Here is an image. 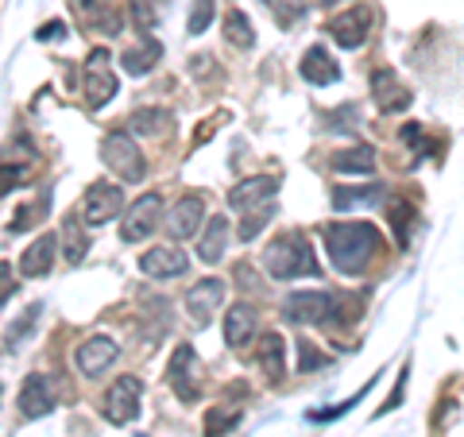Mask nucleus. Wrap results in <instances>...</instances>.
Masks as SVG:
<instances>
[{
    "mask_svg": "<svg viewBox=\"0 0 464 437\" xmlns=\"http://www.w3.org/2000/svg\"><path fill=\"white\" fill-rule=\"evenodd\" d=\"M325 252L337 271L360 275L368 267V259L380 252V228L368 221H337L325 228Z\"/></svg>",
    "mask_w": 464,
    "mask_h": 437,
    "instance_id": "f257e3e1",
    "label": "nucleus"
},
{
    "mask_svg": "<svg viewBox=\"0 0 464 437\" xmlns=\"http://www.w3.org/2000/svg\"><path fill=\"white\" fill-rule=\"evenodd\" d=\"M264 267L275 275V279H298V275H317V259L310 252L306 237H298V232H283L279 240L267 244Z\"/></svg>",
    "mask_w": 464,
    "mask_h": 437,
    "instance_id": "f03ea898",
    "label": "nucleus"
},
{
    "mask_svg": "<svg viewBox=\"0 0 464 437\" xmlns=\"http://www.w3.org/2000/svg\"><path fill=\"white\" fill-rule=\"evenodd\" d=\"M167 384L182 403H198L201 395V368H198V353L194 345H179L167 364Z\"/></svg>",
    "mask_w": 464,
    "mask_h": 437,
    "instance_id": "7ed1b4c3",
    "label": "nucleus"
},
{
    "mask_svg": "<svg viewBox=\"0 0 464 437\" xmlns=\"http://www.w3.org/2000/svg\"><path fill=\"white\" fill-rule=\"evenodd\" d=\"M333 314H337V298L325 295V290H295L283 302V317L295 325H317Z\"/></svg>",
    "mask_w": 464,
    "mask_h": 437,
    "instance_id": "20e7f679",
    "label": "nucleus"
},
{
    "mask_svg": "<svg viewBox=\"0 0 464 437\" xmlns=\"http://www.w3.org/2000/svg\"><path fill=\"white\" fill-rule=\"evenodd\" d=\"M101 155H105V163L121 174L124 182H140L143 179V155H140V148H136V140L128 136V132H112V136H105V143H101Z\"/></svg>",
    "mask_w": 464,
    "mask_h": 437,
    "instance_id": "39448f33",
    "label": "nucleus"
},
{
    "mask_svg": "<svg viewBox=\"0 0 464 437\" xmlns=\"http://www.w3.org/2000/svg\"><path fill=\"white\" fill-rule=\"evenodd\" d=\"M116 97V74L109 70V51L97 47L90 58H85V105L101 109Z\"/></svg>",
    "mask_w": 464,
    "mask_h": 437,
    "instance_id": "423d86ee",
    "label": "nucleus"
},
{
    "mask_svg": "<svg viewBox=\"0 0 464 437\" xmlns=\"http://www.w3.org/2000/svg\"><path fill=\"white\" fill-rule=\"evenodd\" d=\"M159 221H163V194H143L132 209L124 213V225H121V237L128 244H136V240H148L151 232L159 228Z\"/></svg>",
    "mask_w": 464,
    "mask_h": 437,
    "instance_id": "0eeeda50",
    "label": "nucleus"
},
{
    "mask_svg": "<svg viewBox=\"0 0 464 437\" xmlns=\"http://www.w3.org/2000/svg\"><path fill=\"white\" fill-rule=\"evenodd\" d=\"M140 399H143V387L136 375H121L112 387H109V395H105V418L112 422V426H128L136 414H140Z\"/></svg>",
    "mask_w": 464,
    "mask_h": 437,
    "instance_id": "6e6552de",
    "label": "nucleus"
},
{
    "mask_svg": "<svg viewBox=\"0 0 464 437\" xmlns=\"http://www.w3.org/2000/svg\"><path fill=\"white\" fill-rule=\"evenodd\" d=\"M121 209H124V190H121V186L97 182V186H90V190H85L82 221H85V225H109Z\"/></svg>",
    "mask_w": 464,
    "mask_h": 437,
    "instance_id": "1a4fd4ad",
    "label": "nucleus"
},
{
    "mask_svg": "<svg viewBox=\"0 0 464 437\" xmlns=\"http://www.w3.org/2000/svg\"><path fill=\"white\" fill-rule=\"evenodd\" d=\"M368 27H372V8H348V12H341V16H333L329 20V35L341 43V47H348V51H356L360 43L368 39Z\"/></svg>",
    "mask_w": 464,
    "mask_h": 437,
    "instance_id": "9d476101",
    "label": "nucleus"
},
{
    "mask_svg": "<svg viewBox=\"0 0 464 437\" xmlns=\"http://www.w3.org/2000/svg\"><path fill=\"white\" fill-rule=\"evenodd\" d=\"M190 267V256L182 248H170V244H159L151 252L140 256V271L151 275V279H170V275H186Z\"/></svg>",
    "mask_w": 464,
    "mask_h": 437,
    "instance_id": "9b49d317",
    "label": "nucleus"
},
{
    "mask_svg": "<svg viewBox=\"0 0 464 437\" xmlns=\"http://www.w3.org/2000/svg\"><path fill=\"white\" fill-rule=\"evenodd\" d=\"M16 406H20L24 418H43V414H51V411H54V391H51L47 375H39V372L27 375L24 387H20Z\"/></svg>",
    "mask_w": 464,
    "mask_h": 437,
    "instance_id": "f8f14e48",
    "label": "nucleus"
},
{
    "mask_svg": "<svg viewBox=\"0 0 464 437\" xmlns=\"http://www.w3.org/2000/svg\"><path fill=\"white\" fill-rule=\"evenodd\" d=\"M201 217H206V201H201L198 194H186L179 206L170 209L167 217V232H170V240H186V237H194V232L201 228Z\"/></svg>",
    "mask_w": 464,
    "mask_h": 437,
    "instance_id": "ddd939ff",
    "label": "nucleus"
},
{
    "mask_svg": "<svg viewBox=\"0 0 464 437\" xmlns=\"http://www.w3.org/2000/svg\"><path fill=\"white\" fill-rule=\"evenodd\" d=\"M275 190H279V179H271V174H256V179H244L240 186H232V190H228V206L232 209L264 206V201L275 198Z\"/></svg>",
    "mask_w": 464,
    "mask_h": 437,
    "instance_id": "4468645a",
    "label": "nucleus"
},
{
    "mask_svg": "<svg viewBox=\"0 0 464 437\" xmlns=\"http://www.w3.org/2000/svg\"><path fill=\"white\" fill-rule=\"evenodd\" d=\"M221 302H225V283L221 279H201L198 286L186 290V310H190V317H194V322H201V325L209 322L213 310Z\"/></svg>",
    "mask_w": 464,
    "mask_h": 437,
    "instance_id": "2eb2a0df",
    "label": "nucleus"
},
{
    "mask_svg": "<svg viewBox=\"0 0 464 437\" xmlns=\"http://www.w3.org/2000/svg\"><path fill=\"white\" fill-rule=\"evenodd\" d=\"M116 341L112 337H90L85 345H78V353H74V364H78V372L82 375H101L109 368V364L116 360Z\"/></svg>",
    "mask_w": 464,
    "mask_h": 437,
    "instance_id": "dca6fc26",
    "label": "nucleus"
},
{
    "mask_svg": "<svg viewBox=\"0 0 464 437\" xmlns=\"http://www.w3.org/2000/svg\"><path fill=\"white\" fill-rule=\"evenodd\" d=\"M302 78H306L310 85H333L341 78V66H337V58H333L325 47H310L306 54H302Z\"/></svg>",
    "mask_w": 464,
    "mask_h": 437,
    "instance_id": "f3484780",
    "label": "nucleus"
},
{
    "mask_svg": "<svg viewBox=\"0 0 464 437\" xmlns=\"http://www.w3.org/2000/svg\"><path fill=\"white\" fill-rule=\"evenodd\" d=\"M372 93H375V101L387 109V112H402L406 105H411V90L391 74V70H375L372 74Z\"/></svg>",
    "mask_w": 464,
    "mask_h": 437,
    "instance_id": "a211bd4d",
    "label": "nucleus"
},
{
    "mask_svg": "<svg viewBox=\"0 0 464 437\" xmlns=\"http://www.w3.org/2000/svg\"><path fill=\"white\" fill-rule=\"evenodd\" d=\"M259 368L271 384H279L286 375V345L279 333H264V341H259Z\"/></svg>",
    "mask_w": 464,
    "mask_h": 437,
    "instance_id": "6ab92c4d",
    "label": "nucleus"
},
{
    "mask_svg": "<svg viewBox=\"0 0 464 437\" xmlns=\"http://www.w3.org/2000/svg\"><path fill=\"white\" fill-rule=\"evenodd\" d=\"M383 201V186H337L333 190V209H364V206H380Z\"/></svg>",
    "mask_w": 464,
    "mask_h": 437,
    "instance_id": "aec40b11",
    "label": "nucleus"
},
{
    "mask_svg": "<svg viewBox=\"0 0 464 437\" xmlns=\"http://www.w3.org/2000/svg\"><path fill=\"white\" fill-rule=\"evenodd\" d=\"M252 333H256V310H252L248 302L232 306V310L225 314V341L237 348V345H248Z\"/></svg>",
    "mask_w": 464,
    "mask_h": 437,
    "instance_id": "412c9836",
    "label": "nucleus"
},
{
    "mask_svg": "<svg viewBox=\"0 0 464 437\" xmlns=\"http://www.w3.org/2000/svg\"><path fill=\"white\" fill-rule=\"evenodd\" d=\"M54 248H58V240L47 232V237H39V240L20 256V271L27 275V279H35V275H47V271H51V264H54Z\"/></svg>",
    "mask_w": 464,
    "mask_h": 437,
    "instance_id": "4be33fe9",
    "label": "nucleus"
},
{
    "mask_svg": "<svg viewBox=\"0 0 464 437\" xmlns=\"http://www.w3.org/2000/svg\"><path fill=\"white\" fill-rule=\"evenodd\" d=\"M225 244H228V221L225 217H209L206 232H201V244H198V256L206 259V264H221Z\"/></svg>",
    "mask_w": 464,
    "mask_h": 437,
    "instance_id": "5701e85b",
    "label": "nucleus"
},
{
    "mask_svg": "<svg viewBox=\"0 0 464 437\" xmlns=\"http://www.w3.org/2000/svg\"><path fill=\"white\" fill-rule=\"evenodd\" d=\"M159 58H163V47H159V39H151V35H143V43H140V47H132V51H124V58H121V63H124V70H128V74H148V70L159 63Z\"/></svg>",
    "mask_w": 464,
    "mask_h": 437,
    "instance_id": "b1692460",
    "label": "nucleus"
},
{
    "mask_svg": "<svg viewBox=\"0 0 464 437\" xmlns=\"http://www.w3.org/2000/svg\"><path fill=\"white\" fill-rule=\"evenodd\" d=\"M333 170H341V174H372L375 170V151L372 148H348V151H337L333 155Z\"/></svg>",
    "mask_w": 464,
    "mask_h": 437,
    "instance_id": "393cba45",
    "label": "nucleus"
},
{
    "mask_svg": "<svg viewBox=\"0 0 464 437\" xmlns=\"http://www.w3.org/2000/svg\"><path fill=\"white\" fill-rule=\"evenodd\" d=\"M170 124H174V116L167 109H136L132 112V132H140V136H163Z\"/></svg>",
    "mask_w": 464,
    "mask_h": 437,
    "instance_id": "a878e982",
    "label": "nucleus"
},
{
    "mask_svg": "<svg viewBox=\"0 0 464 437\" xmlns=\"http://www.w3.org/2000/svg\"><path fill=\"white\" fill-rule=\"evenodd\" d=\"M225 39H228V43H237V47H244V51H248V47H252V43H256V32H252V20H248V16H244V12H240V8H232V12H228V16H225Z\"/></svg>",
    "mask_w": 464,
    "mask_h": 437,
    "instance_id": "bb28decb",
    "label": "nucleus"
},
{
    "mask_svg": "<svg viewBox=\"0 0 464 437\" xmlns=\"http://www.w3.org/2000/svg\"><path fill=\"white\" fill-rule=\"evenodd\" d=\"M74 12L85 24H97V27H105V32H116V27H121L116 12L105 8V5H93V0H74Z\"/></svg>",
    "mask_w": 464,
    "mask_h": 437,
    "instance_id": "cd10ccee",
    "label": "nucleus"
},
{
    "mask_svg": "<svg viewBox=\"0 0 464 437\" xmlns=\"http://www.w3.org/2000/svg\"><path fill=\"white\" fill-rule=\"evenodd\" d=\"M387 217H391V228H395L399 244H406V237H411V221H414V206L411 201H391Z\"/></svg>",
    "mask_w": 464,
    "mask_h": 437,
    "instance_id": "c85d7f7f",
    "label": "nucleus"
},
{
    "mask_svg": "<svg viewBox=\"0 0 464 437\" xmlns=\"http://www.w3.org/2000/svg\"><path fill=\"white\" fill-rule=\"evenodd\" d=\"M63 240H66V252H63L66 264H78V259L85 256V237H82V228H78V213L63 225Z\"/></svg>",
    "mask_w": 464,
    "mask_h": 437,
    "instance_id": "c756f323",
    "label": "nucleus"
},
{
    "mask_svg": "<svg viewBox=\"0 0 464 437\" xmlns=\"http://www.w3.org/2000/svg\"><path fill=\"white\" fill-rule=\"evenodd\" d=\"M237 411L232 406H221V411H209V418H206V437H221L228 426H237Z\"/></svg>",
    "mask_w": 464,
    "mask_h": 437,
    "instance_id": "7c9ffc66",
    "label": "nucleus"
},
{
    "mask_svg": "<svg viewBox=\"0 0 464 437\" xmlns=\"http://www.w3.org/2000/svg\"><path fill=\"white\" fill-rule=\"evenodd\" d=\"M325 124L333 128V132H353V128L360 124V112H356V105H344V109H337V112H329Z\"/></svg>",
    "mask_w": 464,
    "mask_h": 437,
    "instance_id": "2f4dec72",
    "label": "nucleus"
},
{
    "mask_svg": "<svg viewBox=\"0 0 464 437\" xmlns=\"http://www.w3.org/2000/svg\"><path fill=\"white\" fill-rule=\"evenodd\" d=\"M213 24V0H194V12H190V35H201L206 27Z\"/></svg>",
    "mask_w": 464,
    "mask_h": 437,
    "instance_id": "473e14b6",
    "label": "nucleus"
},
{
    "mask_svg": "<svg viewBox=\"0 0 464 437\" xmlns=\"http://www.w3.org/2000/svg\"><path fill=\"white\" fill-rule=\"evenodd\" d=\"M264 5H271V12L279 16L283 27H286V24H295V20L302 16V8H306L302 0H264Z\"/></svg>",
    "mask_w": 464,
    "mask_h": 437,
    "instance_id": "72a5a7b5",
    "label": "nucleus"
},
{
    "mask_svg": "<svg viewBox=\"0 0 464 437\" xmlns=\"http://www.w3.org/2000/svg\"><path fill=\"white\" fill-rule=\"evenodd\" d=\"M267 217H271V213H264V209H252L248 217H244V225H240V240H252L256 232L267 225Z\"/></svg>",
    "mask_w": 464,
    "mask_h": 437,
    "instance_id": "f704fd0d",
    "label": "nucleus"
},
{
    "mask_svg": "<svg viewBox=\"0 0 464 437\" xmlns=\"http://www.w3.org/2000/svg\"><path fill=\"white\" fill-rule=\"evenodd\" d=\"M132 16H136V24L143 27V32H151L155 27V5L151 0H132Z\"/></svg>",
    "mask_w": 464,
    "mask_h": 437,
    "instance_id": "c9c22d12",
    "label": "nucleus"
},
{
    "mask_svg": "<svg viewBox=\"0 0 464 437\" xmlns=\"http://www.w3.org/2000/svg\"><path fill=\"white\" fill-rule=\"evenodd\" d=\"M39 209H43V201H39V206H20L16 213H12V221H8V228H12V232H24L27 225H32V217H35Z\"/></svg>",
    "mask_w": 464,
    "mask_h": 437,
    "instance_id": "e433bc0d",
    "label": "nucleus"
},
{
    "mask_svg": "<svg viewBox=\"0 0 464 437\" xmlns=\"http://www.w3.org/2000/svg\"><path fill=\"white\" fill-rule=\"evenodd\" d=\"M402 140L411 143L414 151H418V148H430V143H426V132H422V124H402Z\"/></svg>",
    "mask_w": 464,
    "mask_h": 437,
    "instance_id": "4c0bfd02",
    "label": "nucleus"
},
{
    "mask_svg": "<svg viewBox=\"0 0 464 437\" xmlns=\"http://www.w3.org/2000/svg\"><path fill=\"white\" fill-rule=\"evenodd\" d=\"M298 353H302L298 372H310V368H317V364H325V356H317V353H314V345H306V341L298 345Z\"/></svg>",
    "mask_w": 464,
    "mask_h": 437,
    "instance_id": "58836bf2",
    "label": "nucleus"
},
{
    "mask_svg": "<svg viewBox=\"0 0 464 437\" xmlns=\"http://www.w3.org/2000/svg\"><path fill=\"white\" fill-rule=\"evenodd\" d=\"M63 32H66V27L58 24V20H51V24H43V27H39V39H43V43H47V39L54 43V39H63Z\"/></svg>",
    "mask_w": 464,
    "mask_h": 437,
    "instance_id": "ea45409f",
    "label": "nucleus"
},
{
    "mask_svg": "<svg viewBox=\"0 0 464 437\" xmlns=\"http://www.w3.org/2000/svg\"><path fill=\"white\" fill-rule=\"evenodd\" d=\"M12 295V271H8V264H5V298Z\"/></svg>",
    "mask_w": 464,
    "mask_h": 437,
    "instance_id": "a19ab883",
    "label": "nucleus"
}]
</instances>
